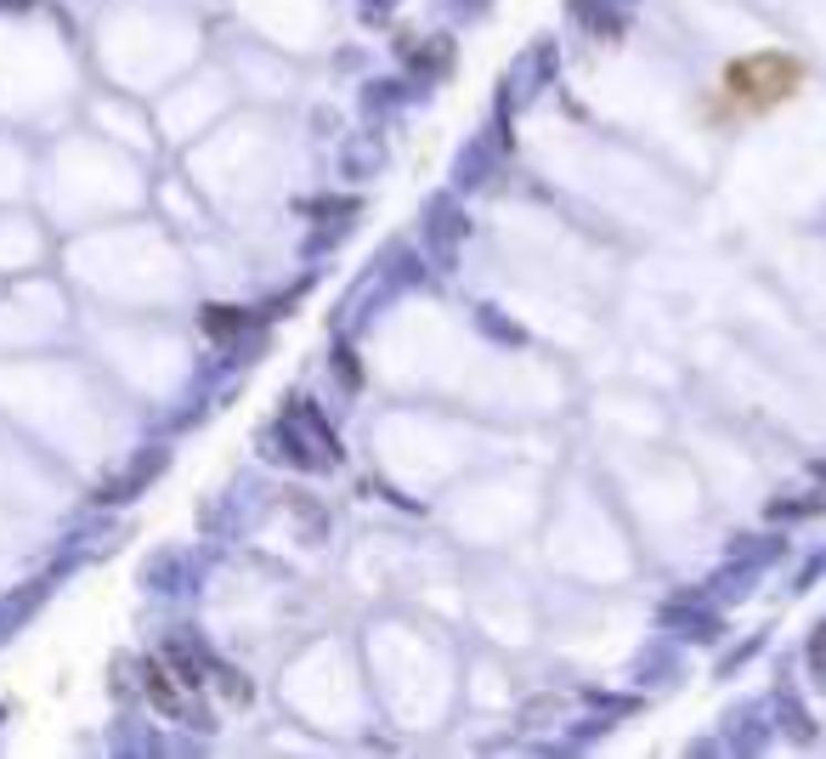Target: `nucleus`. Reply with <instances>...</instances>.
<instances>
[{
    "label": "nucleus",
    "instance_id": "nucleus-1",
    "mask_svg": "<svg viewBox=\"0 0 826 759\" xmlns=\"http://www.w3.org/2000/svg\"><path fill=\"white\" fill-rule=\"evenodd\" d=\"M793 85H798V69L787 58H753V63L731 69V91L747 103H775V97H787Z\"/></svg>",
    "mask_w": 826,
    "mask_h": 759
}]
</instances>
